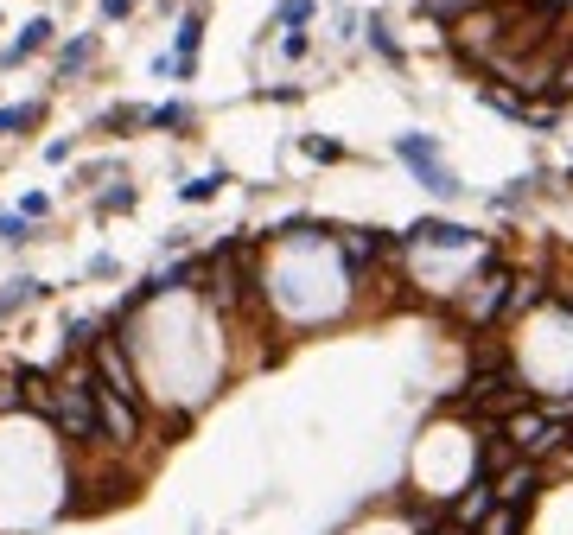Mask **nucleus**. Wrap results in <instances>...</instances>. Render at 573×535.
<instances>
[{
	"mask_svg": "<svg viewBox=\"0 0 573 535\" xmlns=\"http://www.w3.org/2000/svg\"><path fill=\"white\" fill-rule=\"evenodd\" d=\"M395 160H402L433 198H459V192H465L459 172L446 166V153H440V141H433V134H395Z\"/></svg>",
	"mask_w": 573,
	"mask_h": 535,
	"instance_id": "obj_1",
	"label": "nucleus"
},
{
	"mask_svg": "<svg viewBox=\"0 0 573 535\" xmlns=\"http://www.w3.org/2000/svg\"><path fill=\"white\" fill-rule=\"evenodd\" d=\"M402 249H478V230L446 223V217H414L402 230Z\"/></svg>",
	"mask_w": 573,
	"mask_h": 535,
	"instance_id": "obj_2",
	"label": "nucleus"
},
{
	"mask_svg": "<svg viewBox=\"0 0 573 535\" xmlns=\"http://www.w3.org/2000/svg\"><path fill=\"white\" fill-rule=\"evenodd\" d=\"M491 485H497V504L529 510V504H535V491H542V459H516V465H503Z\"/></svg>",
	"mask_w": 573,
	"mask_h": 535,
	"instance_id": "obj_3",
	"label": "nucleus"
},
{
	"mask_svg": "<svg viewBox=\"0 0 573 535\" xmlns=\"http://www.w3.org/2000/svg\"><path fill=\"white\" fill-rule=\"evenodd\" d=\"M90 370H96V383H102V389L128 395V402H141V389H134V370H128V351H121V344L102 338L96 351H90Z\"/></svg>",
	"mask_w": 573,
	"mask_h": 535,
	"instance_id": "obj_4",
	"label": "nucleus"
},
{
	"mask_svg": "<svg viewBox=\"0 0 573 535\" xmlns=\"http://www.w3.org/2000/svg\"><path fill=\"white\" fill-rule=\"evenodd\" d=\"M20 389H26V408H39V414L58 408V389H51L45 370H20Z\"/></svg>",
	"mask_w": 573,
	"mask_h": 535,
	"instance_id": "obj_5",
	"label": "nucleus"
},
{
	"mask_svg": "<svg viewBox=\"0 0 573 535\" xmlns=\"http://www.w3.org/2000/svg\"><path fill=\"white\" fill-rule=\"evenodd\" d=\"M45 45H51V20H32V26L20 32V39L7 45V64H26L32 51H45Z\"/></svg>",
	"mask_w": 573,
	"mask_h": 535,
	"instance_id": "obj_6",
	"label": "nucleus"
},
{
	"mask_svg": "<svg viewBox=\"0 0 573 535\" xmlns=\"http://www.w3.org/2000/svg\"><path fill=\"white\" fill-rule=\"evenodd\" d=\"M523 516H529V510H516V504H497L491 516H484V529H478V535H523Z\"/></svg>",
	"mask_w": 573,
	"mask_h": 535,
	"instance_id": "obj_7",
	"label": "nucleus"
},
{
	"mask_svg": "<svg viewBox=\"0 0 573 535\" xmlns=\"http://www.w3.org/2000/svg\"><path fill=\"white\" fill-rule=\"evenodd\" d=\"M472 7H484V0H421V13H427V20H453V26H459Z\"/></svg>",
	"mask_w": 573,
	"mask_h": 535,
	"instance_id": "obj_8",
	"label": "nucleus"
},
{
	"mask_svg": "<svg viewBox=\"0 0 573 535\" xmlns=\"http://www.w3.org/2000/svg\"><path fill=\"white\" fill-rule=\"evenodd\" d=\"M39 300V281H13L7 293H0V313H20V306Z\"/></svg>",
	"mask_w": 573,
	"mask_h": 535,
	"instance_id": "obj_9",
	"label": "nucleus"
},
{
	"mask_svg": "<svg viewBox=\"0 0 573 535\" xmlns=\"http://www.w3.org/2000/svg\"><path fill=\"white\" fill-rule=\"evenodd\" d=\"M363 32H370V45H376V51H382V58H389V64H395V71H402V45H395V39H389V26H382V20H370V26H363Z\"/></svg>",
	"mask_w": 573,
	"mask_h": 535,
	"instance_id": "obj_10",
	"label": "nucleus"
},
{
	"mask_svg": "<svg viewBox=\"0 0 573 535\" xmlns=\"http://www.w3.org/2000/svg\"><path fill=\"white\" fill-rule=\"evenodd\" d=\"M39 122V102H26V109H0V134H20Z\"/></svg>",
	"mask_w": 573,
	"mask_h": 535,
	"instance_id": "obj_11",
	"label": "nucleus"
},
{
	"mask_svg": "<svg viewBox=\"0 0 573 535\" xmlns=\"http://www.w3.org/2000/svg\"><path fill=\"white\" fill-rule=\"evenodd\" d=\"M90 58H96V39H77V45L64 51V58H58V71L71 77V71H83V64H90Z\"/></svg>",
	"mask_w": 573,
	"mask_h": 535,
	"instance_id": "obj_12",
	"label": "nucleus"
},
{
	"mask_svg": "<svg viewBox=\"0 0 573 535\" xmlns=\"http://www.w3.org/2000/svg\"><path fill=\"white\" fill-rule=\"evenodd\" d=\"M185 102H166V109H147V128H185Z\"/></svg>",
	"mask_w": 573,
	"mask_h": 535,
	"instance_id": "obj_13",
	"label": "nucleus"
},
{
	"mask_svg": "<svg viewBox=\"0 0 573 535\" xmlns=\"http://www.w3.org/2000/svg\"><path fill=\"white\" fill-rule=\"evenodd\" d=\"M217 185H223V172H204V179H191V185H185V204H211Z\"/></svg>",
	"mask_w": 573,
	"mask_h": 535,
	"instance_id": "obj_14",
	"label": "nucleus"
},
{
	"mask_svg": "<svg viewBox=\"0 0 573 535\" xmlns=\"http://www.w3.org/2000/svg\"><path fill=\"white\" fill-rule=\"evenodd\" d=\"M0 243H32V217H0Z\"/></svg>",
	"mask_w": 573,
	"mask_h": 535,
	"instance_id": "obj_15",
	"label": "nucleus"
},
{
	"mask_svg": "<svg viewBox=\"0 0 573 535\" xmlns=\"http://www.w3.org/2000/svg\"><path fill=\"white\" fill-rule=\"evenodd\" d=\"M300 147L312 153V160H325V166H332V160H344V147H338V141H319V134H306Z\"/></svg>",
	"mask_w": 573,
	"mask_h": 535,
	"instance_id": "obj_16",
	"label": "nucleus"
},
{
	"mask_svg": "<svg viewBox=\"0 0 573 535\" xmlns=\"http://www.w3.org/2000/svg\"><path fill=\"white\" fill-rule=\"evenodd\" d=\"M281 20H287L293 32H300V26L312 20V0H281Z\"/></svg>",
	"mask_w": 573,
	"mask_h": 535,
	"instance_id": "obj_17",
	"label": "nucleus"
},
{
	"mask_svg": "<svg viewBox=\"0 0 573 535\" xmlns=\"http://www.w3.org/2000/svg\"><path fill=\"white\" fill-rule=\"evenodd\" d=\"M102 211H134V192H128V185H115V192H102Z\"/></svg>",
	"mask_w": 573,
	"mask_h": 535,
	"instance_id": "obj_18",
	"label": "nucleus"
},
{
	"mask_svg": "<svg viewBox=\"0 0 573 535\" xmlns=\"http://www.w3.org/2000/svg\"><path fill=\"white\" fill-rule=\"evenodd\" d=\"M281 51H287V58H306V51H312V39H306V32H287V39H281Z\"/></svg>",
	"mask_w": 573,
	"mask_h": 535,
	"instance_id": "obj_19",
	"label": "nucleus"
},
{
	"mask_svg": "<svg viewBox=\"0 0 573 535\" xmlns=\"http://www.w3.org/2000/svg\"><path fill=\"white\" fill-rule=\"evenodd\" d=\"M26 389H13V376H0V408H20Z\"/></svg>",
	"mask_w": 573,
	"mask_h": 535,
	"instance_id": "obj_20",
	"label": "nucleus"
},
{
	"mask_svg": "<svg viewBox=\"0 0 573 535\" xmlns=\"http://www.w3.org/2000/svg\"><path fill=\"white\" fill-rule=\"evenodd\" d=\"M102 13H109V20H121V13H134V0H102Z\"/></svg>",
	"mask_w": 573,
	"mask_h": 535,
	"instance_id": "obj_21",
	"label": "nucleus"
}]
</instances>
